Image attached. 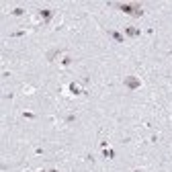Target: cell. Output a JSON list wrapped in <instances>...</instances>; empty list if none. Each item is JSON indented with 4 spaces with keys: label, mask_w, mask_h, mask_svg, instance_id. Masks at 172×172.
<instances>
[{
    "label": "cell",
    "mask_w": 172,
    "mask_h": 172,
    "mask_svg": "<svg viewBox=\"0 0 172 172\" xmlns=\"http://www.w3.org/2000/svg\"><path fill=\"white\" fill-rule=\"evenodd\" d=\"M49 172H59V170H55V168H53V170H49Z\"/></svg>",
    "instance_id": "9a60e30c"
},
{
    "label": "cell",
    "mask_w": 172,
    "mask_h": 172,
    "mask_svg": "<svg viewBox=\"0 0 172 172\" xmlns=\"http://www.w3.org/2000/svg\"><path fill=\"white\" fill-rule=\"evenodd\" d=\"M170 53H172V49H170Z\"/></svg>",
    "instance_id": "e0dca14e"
},
{
    "label": "cell",
    "mask_w": 172,
    "mask_h": 172,
    "mask_svg": "<svg viewBox=\"0 0 172 172\" xmlns=\"http://www.w3.org/2000/svg\"><path fill=\"white\" fill-rule=\"evenodd\" d=\"M59 63H62L63 68H68L70 63H72V57H70V55H63V57H62V62H59Z\"/></svg>",
    "instance_id": "9c48e42d"
},
{
    "label": "cell",
    "mask_w": 172,
    "mask_h": 172,
    "mask_svg": "<svg viewBox=\"0 0 172 172\" xmlns=\"http://www.w3.org/2000/svg\"><path fill=\"white\" fill-rule=\"evenodd\" d=\"M109 37L115 41V43H125V33H119V31H109Z\"/></svg>",
    "instance_id": "277c9868"
},
{
    "label": "cell",
    "mask_w": 172,
    "mask_h": 172,
    "mask_svg": "<svg viewBox=\"0 0 172 172\" xmlns=\"http://www.w3.org/2000/svg\"><path fill=\"white\" fill-rule=\"evenodd\" d=\"M133 172H143V170H139V168H137V170H133Z\"/></svg>",
    "instance_id": "2e32d148"
},
{
    "label": "cell",
    "mask_w": 172,
    "mask_h": 172,
    "mask_svg": "<svg viewBox=\"0 0 172 172\" xmlns=\"http://www.w3.org/2000/svg\"><path fill=\"white\" fill-rule=\"evenodd\" d=\"M103 156L111 160V158H115V149H107V148H104V149H103Z\"/></svg>",
    "instance_id": "30bf717a"
},
{
    "label": "cell",
    "mask_w": 172,
    "mask_h": 172,
    "mask_svg": "<svg viewBox=\"0 0 172 172\" xmlns=\"http://www.w3.org/2000/svg\"><path fill=\"white\" fill-rule=\"evenodd\" d=\"M21 35H27V31H17V33H12V37H21Z\"/></svg>",
    "instance_id": "4fadbf2b"
},
{
    "label": "cell",
    "mask_w": 172,
    "mask_h": 172,
    "mask_svg": "<svg viewBox=\"0 0 172 172\" xmlns=\"http://www.w3.org/2000/svg\"><path fill=\"white\" fill-rule=\"evenodd\" d=\"M53 12H55V10H51V8H43V10H39V17H41V21H43V25L53 17Z\"/></svg>",
    "instance_id": "5b68a950"
},
{
    "label": "cell",
    "mask_w": 172,
    "mask_h": 172,
    "mask_svg": "<svg viewBox=\"0 0 172 172\" xmlns=\"http://www.w3.org/2000/svg\"><path fill=\"white\" fill-rule=\"evenodd\" d=\"M68 94H70V96H82V94H86V92L80 88L78 82H70V84H68Z\"/></svg>",
    "instance_id": "3957f363"
},
{
    "label": "cell",
    "mask_w": 172,
    "mask_h": 172,
    "mask_svg": "<svg viewBox=\"0 0 172 172\" xmlns=\"http://www.w3.org/2000/svg\"><path fill=\"white\" fill-rule=\"evenodd\" d=\"M23 117H25V119H35V113H31V111H25Z\"/></svg>",
    "instance_id": "8fae6325"
},
{
    "label": "cell",
    "mask_w": 172,
    "mask_h": 172,
    "mask_svg": "<svg viewBox=\"0 0 172 172\" xmlns=\"http://www.w3.org/2000/svg\"><path fill=\"white\" fill-rule=\"evenodd\" d=\"M111 6H117L121 12H125V14H133V17H143V8L139 4H113Z\"/></svg>",
    "instance_id": "6da1fadb"
},
{
    "label": "cell",
    "mask_w": 172,
    "mask_h": 172,
    "mask_svg": "<svg viewBox=\"0 0 172 172\" xmlns=\"http://www.w3.org/2000/svg\"><path fill=\"white\" fill-rule=\"evenodd\" d=\"M37 172H47V170H43V168H41V170H37Z\"/></svg>",
    "instance_id": "5bb4252c"
},
{
    "label": "cell",
    "mask_w": 172,
    "mask_h": 172,
    "mask_svg": "<svg viewBox=\"0 0 172 172\" xmlns=\"http://www.w3.org/2000/svg\"><path fill=\"white\" fill-rule=\"evenodd\" d=\"M125 35H127V37H139V35H141V29H137V27H125Z\"/></svg>",
    "instance_id": "8992f818"
},
{
    "label": "cell",
    "mask_w": 172,
    "mask_h": 172,
    "mask_svg": "<svg viewBox=\"0 0 172 172\" xmlns=\"http://www.w3.org/2000/svg\"><path fill=\"white\" fill-rule=\"evenodd\" d=\"M76 121V115H68V117H66V123H74Z\"/></svg>",
    "instance_id": "7c38bea8"
},
{
    "label": "cell",
    "mask_w": 172,
    "mask_h": 172,
    "mask_svg": "<svg viewBox=\"0 0 172 172\" xmlns=\"http://www.w3.org/2000/svg\"><path fill=\"white\" fill-rule=\"evenodd\" d=\"M25 12H27V10H25V8H21V6H17V8H12V10H10V14H14V17H23Z\"/></svg>",
    "instance_id": "52a82bcc"
},
{
    "label": "cell",
    "mask_w": 172,
    "mask_h": 172,
    "mask_svg": "<svg viewBox=\"0 0 172 172\" xmlns=\"http://www.w3.org/2000/svg\"><path fill=\"white\" fill-rule=\"evenodd\" d=\"M123 84H125L129 90H137V88H141V80H139V78H135V76H125Z\"/></svg>",
    "instance_id": "7a4b0ae2"
},
{
    "label": "cell",
    "mask_w": 172,
    "mask_h": 172,
    "mask_svg": "<svg viewBox=\"0 0 172 172\" xmlns=\"http://www.w3.org/2000/svg\"><path fill=\"white\" fill-rule=\"evenodd\" d=\"M59 53H62L59 49H53V51H49V53H47V59H49V62H53V59H55V57L59 55Z\"/></svg>",
    "instance_id": "ba28073f"
}]
</instances>
